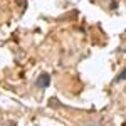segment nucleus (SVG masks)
Returning <instances> with one entry per match:
<instances>
[{"label": "nucleus", "instance_id": "3", "mask_svg": "<svg viewBox=\"0 0 126 126\" xmlns=\"http://www.w3.org/2000/svg\"><path fill=\"white\" fill-rule=\"evenodd\" d=\"M3 126H17V123H14V121H7V123H3Z\"/></svg>", "mask_w": 126, "mask_h": 126}, {"label": "nucleus", "instance_id": "4", "mask_svg": "<svg viewBox=\"0 0 126 126\" xmlns=\"http://www.w3.org/2000/svg\"><path fill=\"white\" fill-rule=\"evenodd\" d=\"M0 126H2V121H0Z\"/></svg>", "mask_w": 126, "mask_h": 126}, {"label": "nucleus", "instance_id": "2", "mask_svg": "<svg viewBox=\"0 0 126 126\" xmlns=\"http://www.w3.org/2000/svg\"><path fill=\"white\" fill-rule=\"evenodd\" d=\"M126 78V69L125 71H123V72H121V76H119V78H118V81H123V79Z\"/></svg>", "mask_w": 126, "mask_h": 126}, {"label": "nucleus", "instance_id": "1", "mask_svg": "<svg viewBox=\"0 0 126 126\" xmlns=\"http://www.w3.org/2000/svg\"><path fill=\"white\" fill-rule=\"evenodd\" d=\"M49 82H50V76H49V74H40L35 84H37V87H42V89H44V87L49 86Z\"/></svg>", "mask_w": 126, "mask_h": 126}]
</instances>
